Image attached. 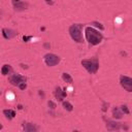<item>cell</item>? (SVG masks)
<instances>
[{"label": "cell", "instance_id": "1", "mask_svg": "<svg viewBox=\"0 0 132 132\" xmlns=\"http://www.w3.org/2000/svg\"><path fill=\"white\" fill-rule=\"evenodd\" d=\"M85 34H86V38H87L88 42L92 45H97L99 44L103 39L101 33H99L97 30H95L92 27H86L85 29Z\"/></svg>", "mask_w": 132, "mask_h": 132}, {"label": "cell", "instance_id": "2", "mask_svg": "<svg viewBox=\"0 0 132 132\" xmlns=\"http://www.w3.org/2000/svg\"><path fill=\"white\" fill-rule=\"evenodd\" d=\"M82 28H83V25H80V24H74V25H71L69 27V34H70L71 38L74 41L79 42V44L83 42Z\"/></svg>", "mask_w": 132, "mask_h": 132}, {"label": "cell", "instance_id": "3", "mask_svg": "<svg viewBox=\"0 0 132 132\" xmlns=\"http://www.w3.org/2000/svg\"><path fill=\"white\" fill-rule=\"evenodd\" d=\"M82 65L85 67V69L89 73H96L99 68V63L97 58L93 59H86V60L82 61Z\"/></svg>", "mask_w": 132, "mask_h": 132}, {"label": "cell", "instance_id": "4", "mask_svg": "<svg viewBox=\"0 0 132 132\" xmlns=\"http://www.w3.org/2000/svg\"><path fill=\"white\" fill-rule=\"evenodd\" d=\"M60 57H58L57 55H55V54H47V55H44V62L45 64H47L48 66L50 67H53L55 65H57V64L60 63Z\"/></svg>", "mask_w": 132, "mask_h": 132}, {"label": "cell", "instance_id": "5", "mask_svg": "<svg viewBox=\"0 0 132 132\" xmlns=\"http://www.w3.org/2000/svg\"><path fill=\"white\" fill-rule=\"evenodd\" d=\"M120 83L122 85L124 89H126V91L128 92H132V79L125 75H121L120 77Z\"/></svg>", "mask_w": 132, "mask_h": 132}, {"label": "cell", "instance_id": "6", "mask_svg": "<svg viewBox=\"0 0 132 132\" xmlns=\"http://www.w3.org/2000/svg\"><path fill=\"white\" fill-rule=\"evenodd\" d=\"M8 82L12 86H19L21 83H25L26 82V77L22 76L20 74H12L8 76Z\"/></svg>", "mask_w": 132, "mask_h": 132}, {"label": "cell", "instance_id": "7", "mask_svg": "<svg viewBox=\"0 0 132 132\" xmlns=\"http://www.w3.org/2000/svg\"><path fill=\"white\" fill-rule=\"evenodd\" d=\"M2 35L5 39H10L12 37L18 35V32L16 30H12V29H8V28H3L2 29Z\"/></svg>", "mask_w": 132, "mask_h": 132}, {"label": "cell", "instance_id": "8", "mask_svg": "<svg viewBox=\"0 0 132 132\" xmlns=\"http://www.w3.org/2000/svg\"><path fill=\"white\" fill-rule=\"evenodd\" d=\"M121 128V123L115 122V121H106V129L108 131H115V130H119Z\"/></svg>", "mask_w": 132, "mask_h": 132}, {"label": "cell", "instance_id": "9", "mask_svg": "<svg viewBox=\"0 0 132 132\" xmlns=\"http://www.w3.org/2000/svg\"><path fill=\"white\" fill-rule=\"evenodd\" d=\"M65 91H66V89H64V91H63L60 87L56 88V90H55V92H54V94H55V97L58 99L59 101H63V99L67 96V94H66Z\"/></svg>", "mask_w": 132, "mask_h": 132}, {"label": "cell", "instance_id": "10", "mask_svg": "<svg viewBox=\"0 0 132 132\" xmlns=\"http://www.w3.org/2000/svg\"><path fill=\"white\" fill-rule=\"evenodd\" d=\"M29 4L27 2H22V1H19L18 3H15L13 4V7H15V10L16 12H23L28 8Z\"/></svg>", "mask_w": 132, "mask_h": 132}, {"label": "cell", "instance_id": "11", "mask_svg": "<svg viewBox=\"0 0 132 132\" xmlns=\"http://www.w3.org/2000/svg\"><path fill=\"white\" fill-rule=\"evenodd\" d=\"M24 131L25 132H37L38 131V127L31 123H26V124H24Z\"/></svg>", "mask_w": 132, "mask_h": 132}, {"label": "cell", "instance_id": "12", "mask_svg": "<svg viewBox=\"0 0 132 132\" xmlns=\"http://www.w3.org/2000/svg\"><path fill=\"white\" fill-rule=\"evenodd\" d=\"M3 114H4L5 117H6V119H8V120H12V119H13V118L16 117L15 110H12V109H4Z\"/></svg>", "mask_w": 132, "mask_h": 132}, {"label": "cell", "instance_id": "13", "mask_svg": "<svg viewBox=\"0 0 132 132\" xmlns=\"http://www.w3.org/2000/svg\"><path fill=\"white\" fill-rule=\"evenodd\" d=\"M12 71V68L10 65H7V64H5V65L2 66V69H1V73L3 75H7L9 74L10 72Z\"/></svg>", "mask_w": 132, "mask_h": 132}, {"label": "cell", "instance_id": "14", "mask_svg": "<svg viewBox=\"0 0 132 132\" xmlns=\"http://www.w3.org/2000/svg\"><path fill=\"white\" fill-rule=\"evenodd\" d=\"M122 116H123V112H121L118 107H115V108L112 109V117H114L115 119H121Z\"/></svg>", "mask_w": 132, "mask_h": 132}, {"label": "cell", "instance_id": "15", "mask_svg": "<svg viewBox=\"0 0 132 132\" xmlns=\"http://www.w3.org/2000/svg\"><path fill=\"white\" fill-rule=\"evenodd\" d=\"M62 79H63V80L65 83H67V84H71V83H72V77L70 76V74H69V73L64 72V73L62 74Z\"/></svg>", "mask_w": 132, "mask_h": 132}, {"label": "cell", "instance_id": "16", "mask_svg": "<svg viewBox=\"0 0 132 132\" xmlns=\"http://www.w3.org/2000/svg\"><path fill=\"white\" fill-rule=\"evenodd\" d=\"M63 107L65 108L66 110H68V112H71L72 109H73V106H72V104L70 103V102H68V101H63Z\"/></svg>", "mask_w": 132, "mask_h": 132}, {"label": "cell", "instance_id": "17", "mask_svg": "<svg viewBox=\"0 0 132 132\" xmlns=\"http://www.w3.org/2000/svg\"><path fill=\"white\" fill-rule=\"evenodd\" d=\"M91 25H93V26L97 27V28H99L100 30H103V29H104V27L102 26V24H101V23H99V22H96V21H94V22L91 23Z\"/></svg>", "mask_w": 132, "mask_h": 132}, {"label": "cell", "instance_id": "18", "mask_svg": "<svg viewBox=\"0 0 132 132\" xmlns=\"http://www.w3.org/2000/svg\"><path fill=\"white\" fill-rule=\"evenodd\" d=\"M121 110H122V112H124V114H126V115L130 114V112H129L127 105H122V106H121Z\"/></svg>", "mask_w": 132, "mask_h": 132}, {"label": "cell", "instance_id": "19", "mask_svg": "<svg viewBox=\"0 0 132 132\" xmlns=\"http://www.w3.org/2000/svg\"><path fill=\"white\" fill-rule=\"evenodd\" d=\"M48 107H50L51 109H55V108H56V103H54L53 101L50 100V101L48 102Z\"/></svg>", "mask_w": 132, "mask_h": 132}, {"label": "cell", "instance_id": "20", "mask_svg": "<svg viewBox=\"0 0 132 132\" xmlns=\"http://www.w3.org/2000/svg\"><path fill=\"white\" fill-rule=\"evenodd\" d=\"M18 87H19V88H20V89H21V90H25V89L27 88V85H26V83H21V84H20V85H19V86H18Z\"/></svg>", "mask_w": 132, "mask_h": 132}, {"label": "cell", "instance_id": "21", "mask_svg": "<svg viewBox=\"0 0 132 132\" xmlns=\"http://www.w3.org/2000/svg\"><path fill=\"white\" fill-rule=\"evenodd\" d=\"M107 108H108V103L103 102V105H102V112H106Z\"/></svg>", "mask_w": 132, "mask_h": 132}, {"label": "cell", "instance_id": "22", "mask_svg": "<svg viewBox=\"0 0 132 132\" xmlns=\"http://www.w3.org/2000/svg\"><path fill=\"white\" fill-rule=\"evenodd\" d=\"M31 38H32V36H24V37H23V40H24L25 42H27V41H29V40H30Z\"/></svg>", "mask_w": 132, "mask_h": 132}, {"label": "cell", "instance_id": "23", "mask_svg": "<svg viewBox=\"0 0 132 132\" xmlns=\"http://www.w3.org/2000/svg\"><path fill=\"white\" fill-rule=\"evenodd\" d=\"M44 47L45 48H50L51 45H50V44H44Z\"/></svg>", "mask_w": 132, "mask_h": 132}, {"label": "cell", "instance_id": "24", "mask_svg": "<svg viewBox=\"0 0 132 132\" xmlns=\"http://www.w3.org/2000/svg\"><path fill=\"white\" fill-rule=\"evenodd\" d=\"M45 2H47L48 4H51V5L53 4V1H52V0H45Z\"/></svg>", "mask_w": 132, "mask_h": 132}, {"label": "cell", "instance_id": "25", "mask_svg": "<svg viewBox=\"0 0 132 132\" xmlns=\"http://www.w3.org/2000/svg\"><path fill=\"white\" fill-rule=\"evenodd\" d=\"M19 1H20V0H12V3H13V4H15V3H18Z\"/></svg>", "mask_w": 132, "mask_h": 132}, {"label": "cell", "instance_id": "26", "mask_svg": "<svg viewBox=\"0 0 132 132\" xmlns=\"http://www.w3.org/2000/svg\"><path fill=\"white\" fill-rule=\"evenodd\" d=\"M18 108H19V109H22V108H23V106L20 104V105H18Z\"/></svg>", "mask_w": 132, "mask_h": 132}, {"label": "cell", "instance_id": "27", "mask_svg": "<svg viewBox=\"0 0 132 132\" xmlns=\"http://www.w3.org/2000/svg\"><path fill=\"white\" fill-rule=\"evenodd\" d=\"M2 128H3V126H2V125H1V124H0V130H1V129H2Z\"/></svg>", "mask_w": 132, "mask_h": 132}, {"label": "cell", "instance_id": "28", "mask_svg": "<svg viewBox=\"0 0 132 132\" xmlns=\"http://www.w3.org/2000/svg\"><path fill=\"white\" fill-rule=\"evenodd\" d=\"M0 95H1V93H0Z\"/></svg>", "mask_w": 132, "mask_h": 132}]
</instances>
